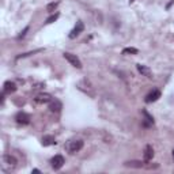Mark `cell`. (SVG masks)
I'll return each mask as SVG.
<instances>
[{
  "label": "cell",
  "mask_w": 174,
  "mask_h": 174,
  "mask_svg": "<svg viewBox=\"0 0 174 174\" xmlns=\"http://www.w3.org/2000/svg\"><path fill=\"white\" fill-rule=\"evenodd\" d=\"M67 151L71 152V154H75V152H79L82 148H83V142L82 140H70L66 146Z\"/></svg>",
  "instance_id": "1"
},
{
  "label": "cell",
  "mask_w": 174,
  "mask_h": 174,
  "mask_svg": "<svg viewBox=\"0 0 174 174\" xmlns=\"http://www.w3.org/2000/svg\"><path fill=\"white\" fill-rule=\"evenodd\" d=\"M63 56H64V59H66L68 63L71 64V66H74L75 68H78V70H82V61L79 60V57H78L76 54H72V53H70V52H66Z\"/></svg>",
  "instance_id": "2"
},
{
  "label": "cell",
  "mask_w": 174,
  "mask_h": 174,
  "mask_svg": "<svg viewBox=\"0 0 174 174\" xmlns=\"http://www.w3.org/2000/svg\"><path fill=\"white\" fill-rule=\"evenodd\" d=\"M64 163H66V161H64L63 155H54L50 159V166H52L53 170H60L64 166Z\"/></svg>",
  "instance_id": "3"
},
{
  "label": "cell",
  "mask_w": 174,
  "mask_h": 174,
  "mask_svg": "<svg viewBox=\"0 0 174 174\" xmlns=\"http://www.w3.org/2000/svg\"><path fill=\"white\" fill-rule=\"evenodd\" d=\"M83 30H84V25H83V22H80V20H78L76 22V25H75V27L72 29V32L70 33V38L71 40H74V38H76L78 36H79L80 33H83Z\"/></svg>",
  "instance_id": "4"
},
{
  "label": "cell",
  "mask_w": 174,
  "mask_h": 174,
  "mask_svg": "<svg viewBox=\"0 0 174 174\" xmlns=\"http://www.w3.org/2000/svg\"><path fill=\"white\" fill-rule=\"evenodd\" d=\"M15 120L20 125H27V124H30V120H32V118H30V116L25 113V112H19V113L15 116Z\"/></svg>",
  "instance_id": "5"
},
{
  "label": "cell",
  "mask_w": 174,
  "mask_h": 174,
  "mask_svg": "<svg viewBox=\"0 0 174 174\" xmlns=\"http://www.w3.org/2000/svg\"><path fill=\"white\" fill-rule=\"evenodd\" d=\"M159 98H161V91L159 90H152V91H150V93L146 95L144 101H146V104H152V102L158 101Z\"/></svg>",
  "instance_id": "6"
},
{
  "label": "cell",
  "mask_w": 174,
  "mask_h": 174,
  "mask_svg": "<svg viewBox=\"0 0 174 174\" xmlns=\"http://www.w3.org/2000/svg\"><path fill=\"white\" fill-rule=\"evenodd\" d=\"M53 98L50 97L49 94H38L36 98H34V101H36V104H38V105H44V104H49L50 101H52Z\"/></svg>",
  "instance_id": "7"
},
{
  "label": "cell",
  "mask_w": 174,
  "mask_h": 174,
  "mask_svg": "<svg viewBox=\"0 0 174 174\" xmlns=\"http://www.w3.org/2000/svg\"><path fill=\"white\" fill-rule=\"evenodd\" d=\"M49 109L52 113H60L61 109H63V104L59 100H52L49 102Z\"/></svg>",
  "instance_id": "8"
},
{
  "label": "cell",
  "mask_w": 174,
  "mask_h": 174,
  "mask_svg": "<svg viewBox=\"0 0 174 174\" xmlns=\"http://www.w3.org/2000/svg\"><path fill=\"white\" fill-rule=\"evenodd\" d=\"M136 68H138V71L140 72L143 76H146V78H152V72H151V70L147 67V66H143V64H138L136 66Z\"/></svg>",
  "instance_id": "9"
},
{
  "label": "cell",
  "mask_w": 174,
  "mask_h": 174,
  "mask_svg": "<svg viewBox=\"0 0 174 174\" xmlns=\"http://www.w3.org/2000/svg\"><path fill=\"white\" fill-rule=\"evenodd\" d=\"M16 91V84L14 82H6L4 83V87H3V93L4 94H11V93H15Z\"/></svg>",
  "instance_id": "10"
},
{
  "label": "cell",
  "mask_w": 174,
  "mask_h": 174,
  "mask_svg": "<svg viewBox=\"0 0 174 174\" xmlns=\"http://www.w3.org/2000/svg\"><path fill=\"white\" fill-rule=\"evenodd\" d=\"M154 156V148L151 144H147L144 148V162H150Z\"/></svg>",
  "instance_id": "11"
},
{
  "label": "cell",
  "mask_w": 174,
  "mask_h": 174,
  "mask_svg": "<svg viewBox=\"0 0 174 174\" xmlns=\"http://www.w3.org/2000/svg\"><path fill=\"white\" fill-rule=\"evenodd\" d=\"M41 143H42L44 147H49V146H54L57 142H56V139H54L53 136L46 135V136H44V138H42V140H41Z\"/></svg>",
  "instance_id": "12"
},
{
  "label": "cell",
  "mask_w": 174,
  "mask_h": 174,
  "mask_svg": "<svg viewBox=\"0 0 174 174\" xmlns=\"http://www.w3.org/2000/svg\"><path fill=\"white\" fill-rule=\"evenodd\" d=\"M142 113H143V116H144V121H143V125H144V127H151V125L154 124V117H152V116L150 114L147 110H143Z\"/></svg>",
  "instance_id": "13"
},
{
  "label": "cell",
  "mask_w": 174,
  "mask_h": 174,
  "mask_svg": "<svg viewBox=\"0 0 174 174\" xmlns=\"http://www.w3.org/2000/svg\"><path fill=\"white\" fill-rule=\"evenodd\" d=\"M3 159H4V163H7V165H10V166H15L16 163H18L15 156H12L10 154H6L4 156H3Z\"/></svg>",
  "instance_id": "14"
},
{
  "label": "cell",
  "mask_w": 174,
  "mask_h": 174,
  "mask_svg": "<svg viewBox=\"0 0 174 174\" xmlns=\"http://www.w3.org/2000/svg\"><path fill=\"white\" fill-rule=\"evenodd\" d=\"M124 165L127 166V168H136V169L143 168V162H140V161H128V162H125Z\"/></svg>",
  "instance_id": "15"
},
{
  "label": "cell",
  "mask_w": 174,
  "mask_h": 174,
  "mask_svg": "<svg viewBox=\"0 0 174 174\" xmlns=\"http://www.w3.org/2000/svg\"><path fill=\"white\" fill-rule=\"evenodd\" d=\"M139 50L136 48H124L122 49V54H138Z\"/></svg>",
  "instance_id": "16"
},
{
  "label": "cell",
  "mask_w": 174,
  "mask_h": 174,
  "mask_svg": "<svg viewBox=\"0 0 174 174\" xmlns=\"http://www.w3.org/2000/svg\"><path fill=\"white\" fill-rule=\"evenodd\" d=\"M57 6H59V3L57 2H53V3H49V4L46 6V11L48 12H53L54 10L57 8Z\"/></svg>",
  "instance_id": "17"
},
{
  "label": "cell",
  "mask_w": 174,
  "mask_h": 174,
  "mask_svg": "<svg viewBox=\"0 0 174 174\" xmlns=\"http://www.w3.org/2000/svg\"><path fill=\"white\" fill-rule=\"evenodd\" d=\"M57 18H59V14H54V15L49 16V18L46 19V23H48V25H49V23H53L54 20H57Z\"/></svg>",
  "instance_id": "18"
},
{
  "label": "cell",
  "mask_w": 174,
  "mask_h": 174,
  "mask_svg": "<svg viewBox=\"0 0 174 174\" xmlns=\"http://www.w3.org/2000/svg\"><path fill=\"white\" fill-rule=\"evenodd\" d=\"M27 32H29V26H26V27H25V30H23V32H22V33H20V34H19V36H18V40H20V38H23V37H25V36H26V33H27Z\"/></svg>",
  "instance_id": "19"
},
{
  "label": "cell",
  "mask_w": 174,
  "mask_h": 174,
  "mask_svg": "<svg viewBox=\"0 0 174 174\" xmlns=\"http://www.w3.org/2000/svg\"><path fill=\"white\" fill-rule=\"evenodd\" d=\"M32 173H41V172H40V170H38V169H34V170H33V172H32Z\"/></svg>",
  "instance_id": "20"
},
{
  "label": "cell",
  "mask_w": 174,
  "mask_h": 174,
  "mask_svg": "<svg viewBox=\"0 0 174 174\" xmlns=\"http://www.w3.org/2000/svg\"><path fill=\"white\" fill-rule=\"evenodd\" d=\"M173 3H174V0H172V2H170V3H169V4H168V8H170V6H172V4H173Z\"/></svg>",
  "instance_id": "21"
},
{
  "label": "cell",
  "mask_w": 174,
  "mask_h": 174,
  "mask_svg": "<svg viewBox=\"0 0 174 174\" xmlns=\"http://www.w3.org/2000/svg\"><path fill=\"white\" fill-rule=\"evenodd\" d=\"M135 2V0H129V3H134Z\"/></svg>",
  "instance_id": "22"
},
{
  "label": "cell",
  "mask_w": 174,
  "mask_h": 174,
  "mask_svg": "<svg viewBox=\"0 0 174 174\" xmlns=\"http://www.w3.org/2000/svg\"><path fill=\"white\" fill-rule=\"evenodd\" d=\"M173 156H174V150H173Z\"/></svg>",
  "instance_id": "23"
}]
</instances>
